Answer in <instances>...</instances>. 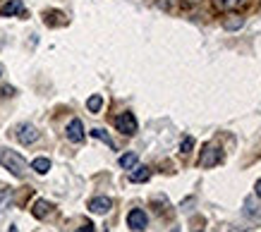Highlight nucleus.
<instances>
[{
  "instance_id": "nucleus-1",
  "label": "nucleus",
  "mask_w": 261,
  "mask_h": 232,
  "mask_svg": "<svg viewBox=\"0 0 261 232\" xmlns=\"http://www.w3.org/2000/svg\"><path fill=\"white\" fill-rule=\"evenodd\" d=\"M0 165L5 170H10L15 177H24L27 175V160L12 149H0Z\"/></svg>"
},
{
  "instance_id": "nucleus-2",
  "label": "nucleus",
  "mask_w": 261,
  "mask_h": 232,
  "mask_svg": "<svg viewBox=\"0 0 261 232\" xmlns=\"http://www.w3.org/2000/svg\"><path fill=\"white\" fill-rule=\"evenodd\" d=\"M221 160H223L221 149H218V146H214V144H208V146H204V151H201L199 165H201V168H214V165H218Z\"/></svg>"
},
{
  "instance_id": "nucleus-3",
  "label": "nucleus",
  "mask_w": 261,
  "mask_h": 232,
  "mask_svg": "<svg viewBox=\"0 0 261 232\" xmlns=\"http://www.w3.org/2000/svg\"><path fill=\"white\" fill-rule=\"evenodd\" d=\"M15 136L19 139V144L24 146H29L34 144V141H39V129L34 127V125H29V122H24V125H19V127L15 129Z\"/></svg>"
},
{
  "instance_id": "nucleus-23",
  "label": "nucleus",
  "mask_w": 261,
  "mask_h": 232,
  "mask_svg": "<svg viewBox=\"0 0 261 232\" xmlns=\"http://www.w3.org/2000/svg\"><path fill=\"white\" fill-rule=\"evenodd\" d=\"M256 194H259V196H261V180H259V182H256Z\"/></svg>"
},
{
  "instance_id": "nucleus-14",
  "label": "nucleus",
  "mask_w": 261,
  "mask_h": 232,
  "mask_svg": "<svg viewBox=\"0 0 261 232\" xmlns=\"http://www.w3.org/2000/svg\"><path fill=\"white\" fill-rule=\"evenodd\" d=\"M242 24H245V19H242L240 15H230L228 19L223 22V26H225V29H230V32H232V29H240Z\"/></svg>"
},
{
  "instance_id": "nucleus-12",
  "label": "nucleus",
  "mask_w": 261,
  "mask_h": 232,
  "mask_svg": "<svg viewBox=\"0 0 261 232\" xmlns=\"http://www.w3.org/2000/svg\"><path fill=\"white\" fill-rule=\"evenodd\" d=\"M32 170L34 172H39V175H46L48 170H50V160L48 158H34L32 160Z\"/></svg>"
},
{
  "instance_id": "nucleus-19",
  "label": "nucleus",
  "mask_w": 261,
  "mask_h": 232,
  "mask_svg": "<svg viewBox=\"0 0 261 232\" xmlns=\"http://www.w3.org/2000/svg\"><path fill=\"white\" fill-rule=\"evenodd\" d=\"M192 146H194V139H192V136H185V141H182V153H190L192 151Z\"/></svg>"
},
{
  "instance_id": "nucleus-18",
  "label": "nucleus",
  "mask_w": 261,
  "mask_h": 232,
  "mask_svg": "<svg viewBox=\"0 0 261 232\" xmlns=\"http://www.w3.org/2000/svg\"><path fill=\"white\" fill-rule=\"evenodd\" d=\"M10 194H12V189H8V187H3V189H0V208H3L5 204H8Z\"/></svg>"
},
{
  "instance_id": "nucleus-6",
  "label": "nucleus",
  "mask_w": 261,
  "mask_h": 232,
  "mask_svg": "<svg viewBox=\"0 0 261 232\" xmlns=\"http://www.w3.org/2000/svg\"><path fill=\"white\" fill-rule=\"evenodd\" d=\"M111 208H113V201L108 196H96V199L89 201V211L96 213V216H106Z\"/></svg>"
},
{
  "instance_id": "nucleus-21",
  "label": "nucleus",
  "mask_w": 261,
  "mask_h": 232,
  "mask_svg": "<svg viewBox=\"0 0 261 232\" xmlns=\"http://www.w3.org/2000/svg\"><path fill=\"white\" fill-rule=\"evenodd\" d=\"M0 94H3V96H12V86H5Z\"/></svg>"
},
{
  "instance_id": "nucleus-22",
  "label": "nucleus",
  "mask_w": 261,
  "mask_h": 232,
  "mask_svg": "<svg viewBox=\"0 0 261 232\" xmlns=\"http://www.w3.org/2000/svg\"><path fill=\"white\" fill-rule=\"evenodd\" d=\"M201 0H187V5H199Z\"/></svg>"
},
{
  "instance_id": "nucleus-5",
  "label": "nucleus",
  "mask_w": 261,
  "mask_h": 232,
  "mask_svg": "<svg viewBox=\"0 0 261 232\" xmlns=\"http://www.w3.org/2000/svg\"><path fill=\"white\" fill-rule=\"evenodd\" d=\"M146 223H149V218H146V213H144L142 208H132V211L127 213V225H129L132 230H144Z\"/></svg>"
},
{
  "instance_id": "nucleus-20",
  "label": "nucleus",
  "mask_w": 261,
  "mask_h": 232,
  "mask_svg": "<svg viewBox=\"0 0 261 232\" xmlns=\"http://www.w3.org/2000/svg\"><path fill=\"white\" fill-rule=\"evenodd\" d=\"M74 232H94V225H91V223H87V225H82L80 230H74Z\"/></svg>"
},
{
  "instance_id": "nucleus-11",
  "label": "nucleus",
  "mask_w": 261,
  "mask_h": 232,
  "mask_svg": "<svg viewBox=\"0 0 261 232\" xmlns=\"http://www.w3.org/2000/svg\"><path fill=\"white\" fill-rule=\"evenodd\" d=\"M50 208H53V206H50L46 199H39L36 204H34V216H36V218H46L48 213H50Z\"/></svg>"
},
{
  "instance_id": "nucleus-7",
  "label": "nucleus",
  "mask_w": 261,
  "mask_h": 232,
  "mask_svg": "<svg viewBox=\"0 0 261 232\" xmlns=\"http://www.w3.org/2000/svg\"><path fill=\"white\" fill-rule=\"evenodd\" d=\"M67 139H70L72 144H80V141H84V125H82L80 118L70 120V125H67Z\"/></svg>"
},
{
  "instance_id": "nucleus-17",
  "label": "nucleus",
  "mask_w": 261,
  "mask_h": 232,
  "mask_svg": "<svg viewBox=\"0 0 261 232\" xmlns=\"http://www.w3.org/2000/svg\"><path fill=\"white\" fill-rule=\"evenodd\" d=\"M177 3H180V0H159V8L163 10V12H173V10L177 8Z\"/></svg>"
},
{
  "instance_id": "nucleus-13",
  "label": "nucleus",
  "mask_w": 261,
  "mask_h": 232,
  "mask_svg": "<svg viewBox=\"0 0 261 232\" xmlns=\"http://www.w3.org/2000/svg\"><path fill=\"white\" fill-rule=\"evenodd\" d=\"M120 168H125V170H132L137 165V153H122L120 156Z\"/></svg>"
},
{
  "instance_id": "nucleus-24",
  "label": "nucleus",
  "mask_w": 261,
  "mask_h": 232,
  "mask_svg": "<svg viewBox=\"0 0 261 232\" xmlns=\"http://www.w3.org/2000/svg\"><path fill=\"white\" fill-rule=\"evenodd\" d=\"M170 232H180V230H177V227H173V230H170Z\"/></svg>"
},
{
  "instance_id": "nucleus-16",
  "label": "nucleus",
  "mask_w": 261,
  "mask_h": 232,
  "mask_svg": "<svg viewBox=\"0 0 261 232\" xmlns=\"http://www.w3.org/2000/svg\"><path fill=\"white\" fill-rule=\"evenodd\" d=\"M91 136H94V139H101V141H106V144L108 146H113V139L111 136H108V132H106V129H91Z\"/></svg>"
},
{
  "instance_id": "nucleus-15",
  "label": "nucleus",
  "mask_w": 261,
  "mask_h": 232,
  "mask_svg": "<svg viewBox=\"0 0 261 232\" xmlns=\"http://www.w3.org/2000/svg\"><path fill=\"white\" fill-rule=\"evenodd\" d=\"M87 108H89V112H98V110L103 108V98L98 96V94H94V96H89Z\"/></svg>"
},
{
  "instance_id": "nucleus-8",
  "label": "nucleus",
  "mask_w": 261,
  "mask_h": 232,
  "mask_svg": "<svg viewBox=\"0 0 261 232\" xmlns=\"http://www.w3.org/2000/svg\"><path fill=\"white\" fill-rule=\"evenodd\" d=\"M24 5L22 0H8L3 8H0V17H12V15H22Z\"/></svg>"
},
{
  "instance_id": "nucleus-4",
  "label": "nucleus",
  "mask_w": 261,
  "mask_h": 232,
  "mask_svg": "<svg viewBox=\"0 0 261 232\" xmlns=\"http://www.w3.org/2000/svg\"><path fill=\"white\" fill-rule=\"evenodd\" d=\"M115 127H118V132H122L127 136L137 134V118L132 112H120L118 118H115Z\"/></svg>"
},
{
  "instance_id": "nucleus-9",
  "label": "nucleus",
  "mask_w": 261,
  "mask_h": 232,
  "mask_svg": "<svg viewBox=\"0 0 261 232\" xmlns=\"http://www.w3.org/2000/svg\"><path fill=\"white\" fill-rule=\"evenodd\" d=\"M151 177V170L146 168V165H139V168H132V172H129V182H146Z\"/></svg>"
},
{
  "instance_id": "nucleus-10",
  "label": "nucleus",
  "mask_w": 261,
  "mask_h": 232,
  "mask_svg": "<svg viewBox=\"0 0 261 232\" xmlns=\"http://www.w3.org/2000/svg\"><path fill=\"white\" fill-rule=\"evenodd\" d=\"M247 0H214V5H216V10H238V8H242Z\"/></svg>"
}]
</instances>
